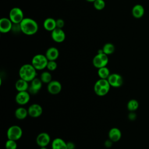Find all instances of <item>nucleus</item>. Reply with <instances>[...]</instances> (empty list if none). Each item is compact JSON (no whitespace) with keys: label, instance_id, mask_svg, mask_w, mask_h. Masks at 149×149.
<instances>
[{"label":"nucleus","instance_id":"obj_1","mask_svg":"<svg viewBox=\"0 0 149 149\" xmlns=\"http://www.w3.org/2000/svg\"><path fill=\"white\" fill-rule=\"evenodd\" d=\"M19 26L20 31L27 36L35 34L38 30L37 22L30 17H24L19 24Z\"/></svg>","mask_w":149,"mask_h":149},{"label":"nucleus","instance_id":"obj_2","mask_svg":"<svg viewBox=\"0 0 149 149\" xmlns=\"http://www.w3.org/2000/svg\"><path fill=\"white\" fill-rule=\"evenodd\" d=\"M19 75L20 78L30 82L36 77L37 70L31 63L24 64L19 69Z\"/></svg>","mask_w":149,"mask_h":149},{"label":"nucleus","instance_id":"obj_3","mask_svg":"<svg viewBox=\"0 0 149 149\" xmlns=\"http://www.w3.org/2000/svg\"><path fill=\"white\" fill-rule=\"evenodd\" d=\"M110 87L111 86L107 79H100L94 84V91L98 96L102 97L108 93Z\"/></svg>","mask_w":149,"mask_h":149},{"label":"nucleus","instance_id":"obj_4","mask_svg":"<svg viewBox=\"0 0 149 149\" xmlns=\"http://www.w3.org/2000/svg\"><path fill=\"white\" fill-rule=\"evenodd\" d=\"M109 59L107 55L104 54L102 49H100L97 55L94 56L93 59V65L97 69L107 66Z\"/></svg>","mask_w":149,"mask_h":149},{"label":"nucleus","instance_id":"obj_5","mask_svg":"<svg viewBox=\"0 0 149 149\" xmlns=\"http://www.w3.org/2000/svg\"><path fill=\"white\" fill-rule=\"evenodd\" d=\"M48 60L45 55L37 54L31 59V64L37 70H43L47 68Z\"/></svg>","mask_w":149,"mask_h":149},{"label":"nucleus","instance_id":"obj_6","mask_svg":"<svg viewBox=\"0 0 149 149\" xmlns=\"http://www.w3.org/2000/svg\"><path fill=\"white\" fill-rule=\"evenodd\" d=\"M9 18L13 24H20L24 18L23 12L20 8L14 7L9 11Z\"/></svg>","mask_w":149,"mask_h":149},{"label":"nucleus","instance_id":"obj_7","mask_svg":"<svg viewBox=\"0 0 149 149\" xmlns=\"http://www.w3.org/2000/svg\"><path fill=\"white\" fill-rule=\"evenodd\" d=\"M8 139L17 141L19 140L23 135L22 128L17 125H12L10 126L6 132Z\"/></svg>","mask_w":149,"mask_h":149},{"label":"nucleus","instance_id":"obj_8","mask_svg":"<svg viewBox=\"0 0 149 149\" xmlns=\"http://www.w3.org/2000/svg\"><path fill=\"white\" fill-rule=\"evenodd\" d=\"M111 87L118 88L122 86L123 83V79L122 76L118 73H112L110 74L108 78L107 79Z\"/></svg>","mask_w":149,"mask_h":149},{"label":"nucleus","instance_id":"obj_9","mask_svg":"<svg viewBox=\"0 0 149 149\" xmlns=\"http://www.w3.org/2000/svg\"><path fill=\"white\" fill-rule=\"evenodd\" d=\"M51 38L56 42L61 43L64 41L66 38V34L62 29L55 28L53 31H51Z\"/></svg>","mask_w":149,"mask_h":149},{"label":"nucleus","instance_id":"obj_10","mask_svg":"<svg viewBox=\"0 0 149 149\" xmlns=\"http://www.w3.org/2000/svg\"><path fill=\"white\" fill-rule=\"evenodd\" d=\"M30 99V93L27 91H19L15 97V100L17 104L20 105H26L27 104Z\"/></svg>","mask_w":149,"mask_h":149},{"label":"nucleus","instance_id":"obj_11","mask_svg":"<svg viewBox=\"0 0 149 149\" xmlns=\"http://www.w3.org/2000/svg\"><path fill=\"white\" fill-rule=\"evenodd\" d=\"M28 114L32 118H38L42 113V108L38 104H33L27 109Z\"/></svg>","mask_w":149,"mask_h":149},{"label":"nucleus","instance_id":"obj_12","mask_svg":"<svg viewBox=\"0 0 149 149\" xmlns=\"http://www.w3.org/2000/svg\"><path fill=\"white\" fill-rule=\"evenodd\" d=\"M50 141V136L46 132H41L39 133L36 137V143L40 147H47Z\"/></svg>","mask_w":149,"mask_h":149},{"label":"nucleus","instance_id":"obj_13","mask_svg":"<svg viewBox=\"0 0 149 149\" xmlns=\"http://www.w3.org/2000/svg\"><path fill=\"white\" fill-rule=\"evenodd\" d=\"M47 90L51 94H58L62 90V84L58 80H52L47 85Z\"/></svg>","mask_w":149,"mask_h":149},{"label":"nucleus","instance_id":"obj_14","mask_svg":"<svg viewBox=\"0 0 149 149\" xmlns=\"http://www.w3.org/2000/svg\"><path fill=\"white\" fill-rule=\"evenodd\" d=\"M42 82L40 79L36 77L32 81H30V84L29 85V92L32 94H37L41 88Z\"/></svg>","mask_w":149,"mask_h":149},{"label":"nucleus","instance_id":"obj_15","mask_svg":"<svg viewBox=\"0 0 149 149\" xmlns=\"http://www.w3.org/2000/svg\"><path fill=\"white\" fill-rule=\"evenodd\" d=\"M13 23L9 18L2 17L0 20V31L2 33L9 32L13 27Z\"/></svg>","mask_w":149,"mask_h":149},{"label":"nucleus","instance_id":"obj_16","mask_svg":"<svg viewBox=\"0 0 149 149\" xmlns=\"http://www.w3.org/2000/svg\"><path fill=\"white\" fill-rule=\"evenodd\" d=\"M122 137L120 130L117 127L111 128L108 132V137L112 142H117L120 140Z\"/></svg>","mask_w":149,"mask_h":149},{"label":"nucleus","instance_id":"obj_17","mask_svg":"<svg viewBox=\"0 0 149 149\" xmlns=\"http://www.w3.org/2000/svg\"><path fill=\"white\" fill-rule=\"evenodd\" d=\"M145 10L141 4H136L132 9V15L136 19H140L144 15Z\"/></svg>","mask_w":149,"mask_h":149},{"label":"nucleus","instance_id":"obj_18","mask_svg":"<svg viewBox=\"0 0 149 149\" xmlns=\"http://www.w3.org/2000/svg\"><path fill=\"white\" fill-rule=\"evenodd\" d=\"M59 55L58 49L54 47H51L48 48L45 52V55L48 61H56Z\"/></svg>","mask_w":149,"mask_h":149},{"label":"nucleus","instance_id":"obj_19","mask_svg":"<svg viewBox=\"0 0 149 149\" xmlns=\"http://www.w3.org/2000/svg\"><path fill=\"white\" fill-rule=\"evenodd\" d=\"M52 149H68L67 143L61 138L54 139L51 143Z\"/></svg>","mask_w":149,"mask_h":149},{"label":"nucleus","instance_id":"obj_20","mask_svg":"<svg viewBox=\"0 0 149 149\" xmlns=\"http://www.w3.org/2000/svg\"><path fill=\"white\" fill-rule=\"evenodd\" d=\"M43 27L45 30L48 31H53L56 28V20L52 17H48L45 19L43 23Z\"/></svg>","mask_w":149,"mask_h":149},{"label":"nucleus","instance_id":"obj_21","mask_svg":"<svg viewBox=\"0 0 149 149\" xmlns=\"http://www.w3.org/2000/svg\"><path fill=\"white\" fill-rule=\"evenodd\" d=\"M15 88L18 92L27 91L29 88V82L20 78L16 81Z\"/></svg>","mask_w":149,"mask_h":149},{"label":"nucleus","instance_id":"obj_22","mask_svg":"<svg viewBox=\"0 0 149 149\" xmlns=\"http://www.w3.org/2000/svg\"><path fill=\"white\" fill-rule=\"evenodd\" d=\"M28 111L24 107H19L15 111V117L19 120L24 119L28 115Z\"/></svg>","mask_w":149,"mask_h":149},{"label":"nucleus","instance_id":"obj_23","mask_svg":"<svg viewBox=\"0 0 149 149\" xmlns=\"http://www.w3.org/2000/svg\"><path fill=\"white\" fill-rule=\"evenodd\" d=\"M98 75L100 79H107L110 75V72L109 69L107 66L100 68L98 69Z\"/></svg>","mask_w":149,"mask_h":149},{"label":"nucleus","instance_id":"obj_24","mask_svg":"<svg viewBox=\"0 0 149 149\" xmlns=\"http://www.w3.org/2000/svg\"><path fill=\"white\" fill-rule=\"evenodd\" d=\"M139 107V103L135 99L130 100L127 104V108L129 112H135Z\"/></svg>","mask_w":149,"mask_h":149},{"label":"nucleus","instance_id":"obj_25","mask_svg":"<svg viewBox=\"0 0 149 149\" xmlns=\"http://www.w3.org/2000/svg\"><path fill=\"white\" fill-rule=\"evenodd\" d=\"M102 49L104 54H105L107 55H109L114 52L115 48L113 44L111 42H107L104 45Z\"/></svg>","mask_w":149,"mask_h":149},{"label":"nucleus","instance_id":"obj_26","mask_svg":"<svg viewBox=\"0 0 149 149\" xmlns=\"http://www.w3.org/2000/svg\"><path fill=\"white\" fill-rule=\"evenodd\" d=\"M41 80L43 83L48 84L52 80V74L50 72L48 71H44L41 73L40 78Z\"/></svg>","mask_w":149,"mask_h":149},{"label":"nucleus","instance_id":"obj_27","mask_svg":"<svg viewBox=\"0 0 149 149\" xmlns=\"http://www.w3.org/2000/svg\"><path fill=\"white\" fill-rule=\"evenodd\" d=\"M93 3L94 8L97 10H101L104 9L105 6V2L104 0H95Z\"/></svg>","mask_w":149,"mask_h":149},{"label":"nucleus","instance_id":"obj_28","mask_svg":"<svg viewBox=\"0 0 149 149\" xmlns=\"http://www.w3.org/2000/svg\"><path fill=\"white\" fill-rule=\"evenodd\" d=\"M5 148L6 149H16L17 145L16 141L8 139L5 143Z\"/></svg>","mask_w":149,"mask_h":149},{"label":"nucleus","instance_id":"obj_29","mask_svg":"<svg viewBox=\"0 0 149 149\" xmlns=\"http://www.w3.org/2000/svg\"><path fill=\"white\" fill-rule=\"evenodd\" d=\"M57 63L55 61H48L47 68L49 71H54L57 68Z\"/></svg>","mask_w":149,"mask_h":149},{"label":"nucleus","instance_id":"obj_30","mask_svg":"<svg viewBox=\"0 0 149 149\" xmlns=\"http://www.w3.org/2000/svg\"><path fill=\"white\" fill-rule=\"evenodd\" d=\"M56 25L57 28L62 29L65 26V22L62 19H57L56 20Z\"/></svg>","mask_w":149,"mask_h":149},{"label":"nucleus","instance_id":"obj_31","mask_svg":"<svg viewBox=\"0 0 149 149\" xmlns=\"http://www.w3.org/2000/svg\"><path fill=\"white\" fill-rule=\"evenodd\" d=\"M136 114L134 112H130L128 115V118L130 120H134L136 119Z\"/></svg>","mask_w":149,"mask_h":149},{"label":"nucleus","instance_id":"obj_32","mask_svg":"<svg viewBox=\"0 0 149 149\" xmlns=\"http://www.w3.org/2000/svg\"><path fill=\"white\" fill-rule=\"evenodd\" d=\"M112 143L113 142L110 139H108L105 141L104 145L107 148H110L112 146Z\"/></svg>","mask_w":149,"mask_h":149},{"label":"nucleus","instance_id":"obj_33","mask_svg":"<svg viewBox=\"0 0 149 149\" xmlns=\"http://www.w3.org/2000/svg\"><path fill=\"white\" fill-rule=\"evenodd\" d=\"M68 149H74V144L73 142H68L67 143Z\"/></svg>","mask_w":149,"mask_h":149},{"label":"nucleus","instance_id":"obj_34","mask_svg":"<svg viewBox=\"0 0 149 149\" xmlns=\"http://www.w3.org/2000/svg\"><path fill=\"white\" fill-rule=\"evenodd\" d=\"M86 1L88 2H94L95 0H86Z\"/></svg>","mask_w":149,"mask_h":149},{"label":"nucleus","instance_id":"obj_35","mask_svg":"<svg viewBox=\"0 0 149 149\" xmlns=\"http://www.w3.org/2000/svg\"><path fill=\"white\" fill-rule=\"evenodd\" d=\"M40 149H48V148L46 147H40Z\"/></svg>","mask_w":149,"mask_h":149}]
</instances>
